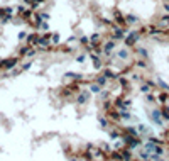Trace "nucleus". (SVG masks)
<instances>
[{
	"label": "nucleus",
	"mask_w": 169,
	"mask_h": 161,
	"mask_svg": "<svg viewBox=\"0 0 169 161\" xmlns=\"http://www.w3.org/2000/svg\"><path fill=\"white\" fill-rule=\"evenodd\" d=\"M152 119H154L155 120V122H157L159 124V126H161V114H159V110H154V112H152Z\"/></svg>",
	"instance_id": "1"
},
{
	"label": "nucleus",
	"mask_w": 169,
	"mask_h": 161,
	"mask_svg": "<svg viewBox=\"0 0 169 161\" xmlns=\"http://www.w3.org/2000/svg\"><path fill=\"white\" fill-rule=\"evenodd\" d=\"M169 100V97L166 95V93H161V95H159V102H162V103H166Z\"/></svg>",
	"instance_id": "2"
},
{
	"label": "nucleus",
	"mask_w": 169,
	"mask_h": 161,
	"mask_svg": "<svg viewBox=\"0 0 169 161\" xmlns=\"http://www.w3.org/2000/svg\"><path fill=\"white\" fill-rule=\"evenodd\" d=\"M37 41H39V38H36V36H29V44H37Z\"/></svg>",
	"instance_id": "3"
},
{
	"label": "nucleus",
	"mask_w": 169,
	"mask_h": 161,
	"mask_svg": "<svg viewBox=\"0 0 169 161\" xmlns=\"http://www.w3.org/2000/svg\"><path fill=\"white\" fill-rule=\"evenodd\" d=\"M161 24L162 26H169V15H166V17L161 19Z\"/></svg>",
	"instance_id": "4"
},
{
	"label": "nucleus",
	"mask_w": 169,
	"mask_h": 161,
	"mask_svg": "<svg viewBox=\"0 0 169 161\" xmlns=\"http://www.w3.org/2000/svg\"><path fill=\"white\" fill-rule=\"evenodd\" d=\"M41 44L47 46V44H49V38H42V39H41Z\"/></svg>",
	"instance_id": "5"
},
{
	"label": "nucleus",
	"mask_w": 169,
	"mask_h": 161,
	"mask_svg": "<svg viewBox=\"0 0 169 161\" xmlns=\"http://www.w3.org/2000/svg\"><path fill=\"white\" fill-rule=\"evenodd\" d=\"M78 102H80V103H84V102H86V95H80V99H78Z\"/></svg>",
	"instance_id": "6"
},
{
	"label": "nucleus",
	"mask_w": 169,
	"mask_h": 161,
	"mask_svg": "<svg viewBox=\"0 0 169 161\" xmlns=\"http://www.w3.org/2000/svg\"><path fill=\"white\" fill-rule=\"evenodd\" d=\"M105 82H107L105 76H100V78H98V83H100V85H105Z\"/></svg>",
	"instance_id": "7"
},
{
	"label": "nucleus",
	"mask_w": 169,
	"mask_h": 161,
	"mask_svg": "<svg viewBox=\"0 0 169 161\" xmlns=\"http://www.w3.org/2000/svg\"><path fill=\"white\" fill-rule=\"evenodd\" d=\"M161 161H162V159H161Z\"/></svg>",
	"instance_id": "8"
}]
</instances>
